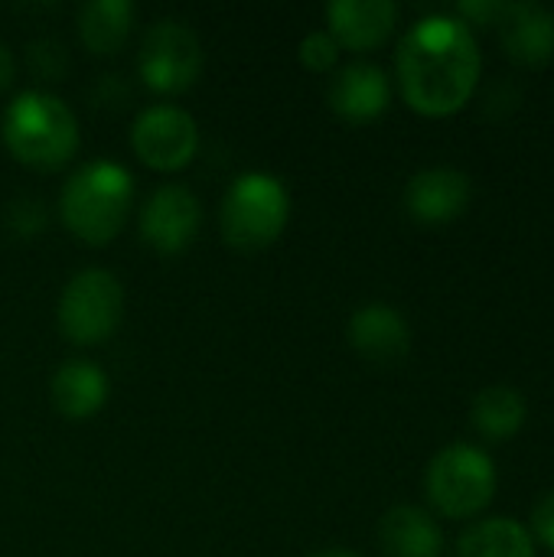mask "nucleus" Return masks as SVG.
Instances as JSON below:
<instances>
[{
  "instance_id": "nucleus-1",
  "label": "nucleus",
  "mask_w": 554,
  "mask_h": 557,
  "mask_svg": "<svg viewBox=\"0 0 554 557\" xmlns=\"http://www.w3.org/2000/svg\"><path fill=\"white\" fill-rule=\"evenodd\" d=\"M480 46L473 29L447 13L421 16L398 39L395 72L405 101L428 117L460 111L480 82Z\"/></svg>"
},
{
  "instance_id": "nucleus-2",
  "label": "nucleus",
  "mask_w": 554,
  "mask_h": 557,
  "mask_svg": "<svg viewBox=\"0 0 554 557\" xmlns=\"http://www.w3.org/2000/svg\"><path fill=\"white\" fill-rule=\"evenodd\" d=\"M3 147L29 170L49 173L65 166L78 150V121L72 108L42 91H20L0 117Z\"/></svg>"
},
{
  "instance_id": "nucleus-3",
  "label": "nucleus",
  "mask_w": 554,
  "mask_h": 557,
  "mask_svg": "<svg viewBox=\"0 0 554 557\" xmlns=\"http://www.w3.org/2000/svg\"><path fill=\"white\" fill-rule=\"evenodd\" d=\"M134 206V176L111 160H91L69 176L59 196L65 228L85 245H108L127 225Z\"/></svg>"
},
{
  "instance_id": "nucleus-4",
  "label": "nucleus",
  "mask_w": 554,
  "mask_h": 557,
  "mask_svg": "<svg viewBox=\"0 0 554 557\" xmlns=\"http://www.w3.org/2000/svg\"><path fill=\"white\" fill-rule=\"evenodd\" d=\"M291 222L287 186L261 170L242 173L225 189L219 209V228L229 248L242 255H258L271 248Z\"/></svg>"
},
{
  "instance_id": "nucleus-5",
  "label": "nucleus",
  "mask_w": 554,
  "mask_h": 557,
  "mask_svg": "<svg viewBox=\"0 0 554 557\" xmlns=\"http://www.w3.org/2000/svg\"><path fill=\"white\" fill-rule=\"evenodd\" d=\"M424 490L438 512L451 519H470L483 512L496 493V463L473 444H451L428 463Z\"/></svg>"
},
{
  "instance_id": "nucleus-6",
  "label": "nucleus",
  "mask_w": 554,
  "mask_h": 557,
  "mask_svg": "<svg viewBox=\"0 0 554 557\" xmlns=\"http://www.w3.org/2000/svg\"><path fill=\"white\" fill-rule=\"evenodd\" d=\"M59 330L72 346H98L114 336L124 317V287L111 271H78L59 297Z\"/></svg>"
},
{
  "instance_id": "nucleus-7",
  "label": "nucleus",
  "mask_w": 554,
  "mask_h": 557,
  "mask_svg": "<svg viewBox=\"0 0 554 557\" xmlns=\"http://www.w3.org/2000/svg\"><path fill=\"white\" fill-rule=\"evenodd\" d=\"M137 69L150 91L180 95L202 72V46L183 20H157L140 39Z\"/></svg>"
},
{
  "instance_id": "nucleus-8",
  "label": "nucleus",
  "mask_w": 554,
  "mask_h": 557,
  "mask_svg": "<svg viewBox=\"0 0 554 557\" xmlns=\"http://www.w3.org/2000/svg\"><path fill=\"white\" fill-rule=\"evenodd\" d=\"M131 147L144 166L176 173L193 163L199 150V127L193 114L176 104H150L131 124Z\"/></svg>"
},
{
  "instance_id": "nucleus-9",
  "label": "nucleus",
  "mask_w": 554,
  "mask_h": 557,
  "mask_svg": "<svg viewBox=\"0 0 554 557\" xmlns=\"http://www.w3.org/2000/svg\"><path fill=\"white\" fill-rule=\"evenodd\" d=\"M199 222H202V209L193 189L180 183H167L157 186L144 202L137 228L144 245L153 248L157 255H180L196 242Z\"/></svg>"
},
{
  "instance_id": "nucleus-10",
  "label": "nucleus",
  "mask_w": 554,
  "mask_h": 557,
  "mask_svg": "<svg viewBox=\"0 0 554 557\" xmlns=\"http://www.w3.org/2000/svg\"><path fill=\"white\" fill-rule=\"evenodd\" d=\"M470 176L457 166H428L418 170L405 186V206L411 219L424 225H444L464 215L470 206Z\"/></svg>"
},
{
  "instance_id": "nucleus-11",
  "label": "nucleus",
  "mask_w": 554,
  "mask_h": 557,
  "mask_svg": "<svg viewBox=\"0 0 554 557\" xmlns=\"http://www.w3.org/2000/svg\"><path fill=\"white\" fill-rule=\"evenodd\" d=\"M349 346L372 366H395L411 349V326L392 304H362L346 326Z\"/></svg>"
},
{
  "instance_id": "nucleus-12",
  "label": "nucleus",
  "mask_w": 554,
  "mask_h": 557,
  "mask_svg": "<svg viewBox=\"0 0 554 557\" xmlns=\"http://www.w3.org/2000/svg\"><path fill=\"white\" fill-rule=\"evenodd\" d=\"M496 29L509 59L522 65H545L554 59V13L545 3L506 0Z\"/></svg>"
},
{
  "instance_id": "nucleus-13",
  "label": "nucleus",
  "mask_w": 554,
  "mask_h": 557,
  "mask_svg": "<svg viewBox=\"0 0 554 557\" xmlns=\"http://www.w3.org/2000/svg\"><path fill=\"white\" fill-rule=\"evenodd\" d=\"M327 101H330L333 114H340L343 121L366 124V121H376L385 114V108L392 101V82H389L385 69H379L372 62H349L333 75Z\"/></svg>"
},
{
  "instance_id": "nucleus-14",
  "label": "nucleus",
  "mask_w": 554,
  "mask_h": 557,
  "mask_svg": "<svg viewBox=\"0 0 554 557\" xmlns=\"http://www.w3.org/2000/svg\"><path fill=\"white\" fill-rule=\"evenodd\" d=\"M327 23L330 36L340 42V49H376L382 46L395 23H398V7L392 0H333L327 7Z\"/></svg>"
},
{
  "instance_id": "nucleus-15",
  "label": "nucleus",
  "mask_w": 554,
  "mask_h": 557,
  "mask_svg": "<svg viewBox=\"0 0 554 557\" xmlns=\"http://www.w3.org/2000/svg\"><path fill=\"white\" fill-rule=\"evenodd\" d=\"M108 392H111L108 375L85 359H69L65 366L56 369L49 382L52 408L69 421H88L91 414H98L108 401Z\"/></svg>"
},
{
  "instance_id": "nucleus-16",
  "label": "nucleus",
  "mask_w": 554,
  "mask_h": 557,
  "mask_svg": "<svg viewBox=\"0 0 554 557\" xmlns=\"http://www.w3.org/2000/svg\"><path fill=\"white\" fill-rule=\"evenodd\" d=\"M379 545L385 557H441L444 532L418 506H395L379 522Z\"/></svg>"
},
{
  "instance_id": "nucleus-17",
  "label": "nucleus",
  "mask_w": 554,
  "mask_h": 557,
  "mask_svg": "<svg viewBox=\"0 0 554 557\" xmlns=\"http://www.w3.org/2000/svg\"><path fill=\"white\" fill-rule=\"evenodd\" d=\"M134 3L131 0H88L78 10V39L95 55L118 52L134 26Z\"/></svg>"
},
{
  "instance_id": "nucleus-18",
  "label": "nucleus",
  "mask_w": 554,
  "mask_h": 557,
  "mask_svg": "<svg viewBox=\"0 0 554 557\" xmlns=\"http://www.w3.org/2000/svg\"><path fill=\"white\" fill-rule=\"evenodd\" d=\"M457 557H535V539L522 522L496 516L473 522L460 535Z\"/></svg>"
},
{
  "instance_id": "nucleus-19",
  "label": "nucleus",
  "mask_w": 554,
  "mask_h": 557,
  "mask_svg": "<svg viewBox=\"0 0 554 557\" xmlns=\"http://www.w3.org/2000/svg\"><path fill=\"white\" fill-rule=\"evenodd\" d=\"M526 414H529L526 398L513 385H490V388H483L473 398V408H470L473 428L483 437H490V441L513 437L526 424Z\"/></svg>"
},
{
  "instance_id": "nucleus-20",
  "label": "nucleus",
  "mask_w": 554,
  "mask_h": 557,
  "mask_svg": "<svg viewBox=\"0 0 554 557\" xmlns=\"http://www.w3.org/2000/svg\"><path fill=\"white\" fill-rule=\"evenodd\" d=\"M297 55L304 62V69L310 72H330L340 62V42L330 36V29H313L300 39Z\"/></svg>"
},
{
  "instance_id": "nucleus-21",
  "label": "nucleus",
  "mask_w": 554,
  "mask_h": 557,
  "mask_svg": "<svg viewBox=\"0 0 554 557\" xmlns=\"http://www.w3.org/2000/svg\"><path fill=\"white\" fill-rule=\"evenodd\" d=\"M26 62L29 69L39 75V78H62L65 75V65H69V55H65V46L56 42V39H39L33 46H26Z\"/></svg>"
},
{
  "instance_id": "nucleus-22",
  "label": "nucleus",
  "mask_w": 554,
  "mask_h": 557,
  "mask_svg": "<svg viewBox=\"0 0 554 557\" xmlns=\"http://www.w3.org/2000/svg\"><path fill=\"white\" fill-rule=\"evenodd\" d=\"M7 225H10V232L20 235V238H36V235L42 232V225H46V206H42L39 199L23 196V199H16V202L7 209Z\"/></svg>"
},
{
  "instance_id": "nucleus-23",
  "label": "nucleus",
  "mask_w": 554,
  "mask_h": 557,
  "mask_svg": "<svg viewBox=\"0 0 554 557\" xmlns=\"http://www.w3.org/2000/svg\"><path fill=\"white\" fill-rule=\"evenodd\" d=\"M506 0H460L457 3V20H464L467 26H496L500 13H503Z\"/></svg>"
},
{
  "instance_id": "nucleus-24",
  "label": "nucleus",
  "mask_w": 554,
  "mask_h": 557,
  "mask_svg": "<svg viewBox=\"0 0 554 557\" xmlns=\"http://www.w3.org/2000/svg\"><path fill=\"white\" fill-rule=\"evenodd\" d=\"M532 529L539 535V542H545L554 552V490L542 496V503L532 512Z\"/></svg>"
},
{
  "instance_id": "nucleus-25",
  "label": "nucleus",
  "mask_w": 554,
  "mask_h": 557,
  "mask_svg": "<svg viewBox=\"0 0 554 557\" xmlns=\"http://www.w3.org/2000/svg\"><path fill=\"white\" fill-rule=\"evenodd\" d=\"M13 75H16V62H13L10 49L0 42V91L13 85Z\"/></svg>"
},
{
  "instance_id": "nucleus-26",
  "label": "nucleus",
  "mask_w": 554,
  "mask_h": 557,
  "mask_svg": "<svg viewBox=\"0 0 554 557\" xmlns=\"http://www.w3.org/2000/svg\"><path fill=\"white\" fill-rule=\"evenodd\" d=\"M310 557H359L353 555V552H346V548H327V552H317V555Z\"/></svg>"
}]
</instances>
